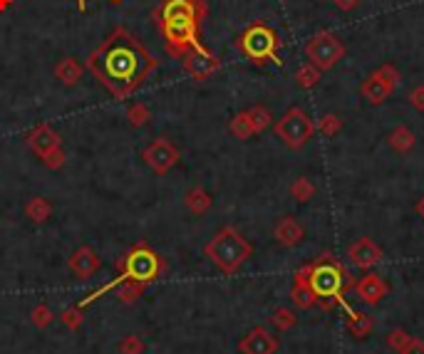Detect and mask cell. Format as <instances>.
<instances>
[{"instance_id":"1","label":"cell","mask_w":424,"mask_h":354,"mask_svg":"<svg viewBox=\"0 0 424 354\" xmlns=\"http://www.w3.org/2000/svg\"><path fill=\"white\" fill-rule=\"evenodd\" d=\"M85 67L114 99H129L159 70V60L129 28L119 25L87 55Z\"/></svg>"},{"instance_id":"2","label":"cell","mask_w":424,"mask_h":354,"mask_svg":"<svg viewBox=\"0 0 424 354\" xmlns=\"http://www.w3.org/2000/svg\"><path fill=\"white\" fill-rule=\"evenodd\" d=\"M206 18V0H162L154 11V23L164 35V47L172 57L201 47V23Z\"/></svg>"},{"instance_id":"3","label":"cell","mask_w":424,"mask_h":354,"mask_svg":"<svg viewBox=\"0 0 424 354\" xmlns=\"http://www.w3.org/2000/svg\"><path fill=\"white\" fill-rule=\"evenodd\" d=\"M253 255V245L243 238L233 226H226L206 243V258L216 265L221 273H238L243 263Z\"/></svg>"},{"instance_id":"4","label":"cell","mask_w":424,"mask_h":354,"mask_svg":"<svg viewBox=\"0 0 424 354\" xmlns=\"http://www.w3.org/2000/svg\"><path fill=\"white\" fill-rule=\"evenodd\" d=\"M238 50L248 57L256 65H263V62H273V65H281V37L266 23H253L243 30L241 40H238Z\"/></svg>"},{"instance_id":"5","label":"cell","mask_w":424,"mask_h":354,"mask_svg":"<svg viewBox=\"0 0 424 354\" xmlns=\"http://www.w3.org/2000/svg\"><path fill=\"white\" fill-rule=\"evenodd\" d=\"M305 270H308V275H305L308 285L318 295V300H335L338 303L340 293L345 288V278H350V275H345L343 265L333 260V255H323L315 263L305 265Z\"/></svg>"},{"instance_id":"6","label":"cell","mask_w":424,"mask_h":354,"mask_svg":"<svg viewBox=\"0 0 424 354\" xmlns=\"http://www.w3.org/2000/svg\"><path fill=\"white\" fill-rule=\"evenodd\" d=\"M318 132L315 129V122L305 114L300 106H293L276 122V137L281 139L288 149H300L313 139V134Z\"/></svg>"},{"instance_id":"7","label":"cell","mask_w":424,"mask_h":354,"mask_svg":"<svg viewBox=\"0 0 424 354\" xmlns=\"http://www.w3.org/2000/svg\"><path fill=\"white\" fill-rule=\"evenodd\" d=\"M28 147L35 152V157H40V161L47 169L57 171L65 164V152H62V137L50 127V124H37L35 129L25 134Z\"/></svg>"},{"instance_id":"8","label":"cell","mask_w":424,"mask_h":354,"mask_svg":"<svg viewBox=\"0 0 424 354\" xmlns=\"http://www.w3.org/2000/svg\"><path fill=\"white\" fill-rule=\"evenodd\" d=\"M117 270L124 275V280H139V283H149L159 275L162 270V260L157 253L147 248V245H134L122 260H117Z\"/></svg>"},{"instance_id":"9","label":"cell","mask_w":424,"mask_h":354,"mask_svg":"<svg viewBox=\"0 0 424 354\" xmlns=\"http://www.w3.org/2000/svg\"><path fill=\"white\" fill-rule=\"evenodd\" d=\"M305 57H308L310 65L318 67L320 72L333 70L345 57V45L333 32H315V35L305 42Z\"/></svg>"},{"instance_id":"10","label":"cell","mask_w":424,"mask_h":354,"mask_svg":"<svg viewBox=\"0 0 424 354\" xmlns=\"http://www.w3.org/2000/svg\"><path fill=\"white\" fill-rule=\"evenodd\" d=\"M397 85H399L397 67L394 65H379L377 70L370 72V75L365 77L363 87H360V94H363L370 104L377 106V104H382V102L387 99L394 90H397Z\"/></svg>"},{"instance_id":"11","label":"cell","mask_w":424,"mask_h":354,"mask_svg":"<svg viewBox=\"0 0 424 354\" xmlns=\"http://www.w3.org/2000/svg\"><path fill=\"white\" fill-rule=\"evenodd\" d=\"M179 60H182L184 72L196 82L208 80V77H213L218 70H221V60H218V57L204 45L194 47V50H187Z\"/></svg>"},{"instance_id":"12","label":"cell","mask_w":424,"mask_h":354,"mask_svg":"<svg viewBox=\"0 0 424 354\" xmlns=\"http://www.w3.org/2000/svg\"><path fill=\"white\" fill-rule=\"evenodd\" d=\"M141 159H144V164H147L154 173L162 176V173H169L177 166L182 154H179V149L174 147L169 139L162 137V139H154V142L141 152Z\"/></svg>"},{"instance_id":"13","label":"cell","mask_w":424,"mask_h":354,"mask_svg":"<svg viewBox=\"0 0 424 354\" xmlns=\"http://www.w3.org/2000/svg\"><path fill=\"white\" fill-rule=\"evenodd\" d=\"M238 349H241V354H276L278 352V337H273L268 329L256 327L241 339Z\"/></svg>"},{"instance_id":"14","label":"cell","mask_w":424,"mask_h":354,"mask_svg":"<svg viewBox=\"0 0 424 354\" xmlns=\"http://www.w3.org/2000/svg\"><path fill=\"white\" fill-rule=\"evenodd\" d=\"M387 293H389L387 283H384L382 275L377 273H367L365 278H360L358 283H355V295H358L365 305H377Z\"/></svg>"},{"instance_id":"15","label":"cell","mask_w":424,"mask_h":354,"mask_svg":"<svg viewBox=\"0 0 424 354\" xmlns=\"http://www.w3.org/2000/svg\"><path fill=\"white\" fill-rule=\"evenodd\" d=\"M348 255H350V260L358 265V268L367 270V268H372V265H377L379 260H382V248H379L375 240L360 238L348 248Z\"/></svg>"},{"instance_id":"16","label":"cell","mask_w":424,"mask_h":354,"mask_svg":"<svg viewBox=\"0 0 424 354\" xmlns=\"http://www.w3.org/2000/svg\"><path fill=\"white\" fill-rule=\"evenodd\" d=\"M67 265H70L72 275H77V278H90V275H95L97 270H100L102 260L90 245H80V248L70 255V263Z\"/></svg>"},{"instance_id":"17","label":"cell","mask_w":424,"mask_h":354,"mask_svg":"<svg viewBox=\"0 0 424 354\" xmlns=\"http://www.w3.org/2000/svg\"><path fill=\"white\" fill-rule=\"evenodd\" d=\"M273 236H276V240L281 245L293 248V245H298L300 240H303V226H300L293 216H283L281 221L276 223V228H273Z\"/></svg>"},{"instance_id":"18","label":"cell","mask_w":424,"mask_h":354,"mask_svg":"<svg viewBox=\"0 0 424 354\" xmlns=\"http://www.w3.org/2000/svg\"><path fill=\"white\" fill-rule=\"evenodd\" d=\"M85 70L87 67L82 65L77 57H62L60 62L55 65V80L60 82V85H65V87H75V85H80V80H82V75H85Z\"/></svg>"},{"instance_id":"19","label":"cell","mask_w":424,"mask_h":354,"mask_svg":"<svg viewBox=\"0 0 424 354\" xmlns=\"http://www.w3.org/2000/svg\"><path fill=\"white\" fill-rule=\"evenodd\" d=\"M305 275H308L305 268L295 273V285H293V290H290V298H293V303L298 305V307L308 310V307H315L320 300H318V295L313 293V288L308 285V278H305Z\"/></svg>"},{"instance_id":"20","label":"cell","mask_w":424,"mask_h":354,"mask_svg":"<svg viewBox=\"0 0 424 354\" xmlns=\"http://www.w3.org/2000/svg\"><path fill=\"white\" fill-rule=\"evenodd\" d=\"M228 132H231L236 139H241V142L256 137V129H253V122H251V114H248V109L238 111V114L233 116L231 122H228Z\"/></svg>"},{"instance_id":"21","label":"cell","mask_w":424,"mask_h":354,"mask_svg":"<svg viewBox=\"0 0 424 354\" xmlns=\"http://www.w3.org/2000/svg\"><path fill=\"white\" fill-rule=\"evenodd\" d=\"M387 142L397 154H407V152H412V149H414V142H417V139H414L412 129L397 127V129H392V132H389Z\"/></svg>"},{"instance_id":"22","label":"cell","mask_w":424,"mask_h":354,"mask_svg":"<svg viewBox=\"0 0 424 354\" xmlns=\"http://www.w3.org/2000/svg\"><path fill=\"white\" fill-rule=\"evenodd\" d=\"M184 206H187L194 216H201V213H206L208 208H211V196H208L204 188L196 186V188H192L187 196H184Z\"/></svg>"},{"instance_id":"23","label":"cell","mask_w":424,"mask_h":354,"mask_svg":"<svg viewBox=\"0 0 424 354\" xmlns=\"http://www.w3.org/2000/svg\"><path fill=\"white\" fill-rule=\"evenodd\" d=\"M50 213H52L50 201L42 196H33L30 201L25 203V216L30 218L33 223H45L47 218H50Z\"/></svg>"},{"instance_id":"24","label":"cell","mask_w":424,"mask_h":354,"mask_svg":"<svg viewBox=\"0 0 424 354\" xmlns=\"http://www.w3.org/2000/svg\"><path fill=\"white\" fill-rule=\"evenodd\" d=\"M318 82H320V70L310 65V62H305V65H300L298 70H295V85H298L300 90H313Z\"/></svg>"},{"instance_id":"25","label":"cell","mask_w":424,"mask_h":354,"mask_svg":"<svg viewBox=\"0 0 424 354\" xmlns=\"http://www.w3.org/2000/svg\"><path fill=\"white\" fill-rule=\"evenodd\" d=\"M126 119H129L131 127H144V124H149V119H152V111H149V106L144 104V102H134V104H129V109H126Z\"/></svg>"},{"instance_id":"26","label":"cell","mask_w":424,"mask_h":354,"mask_svg":"<svg viewBox=\"0 0 424 354\" xmlns=\"http://www.w3.org/2000/svg\"><path fill=\"white\" fill-rule=\"evenodd\" d=\"M350 332L355 334L358 339H363V337H367L370 332H372V319L367 317V315H360V312H353L350 310Z\"/></svg>"},{"instance_id":"27","label":"cell","mask_w":424,"mask_h":354,"mask_svg":"<svg viewBox=\"0 0 424 354\" xmlns=\"http://www.w3.org/2000/svg\"><path fill=\"white\" fill-rule=\"evenodd\" d=\"M290 196H293L298 203H308L310 198L315 196V186H313V181H308V178H305V176L295 178L293 186H290Z\"/></svg>"},{"instance_id":"28","label":"cell","mask_w":424,"mask_h":354,"mask_svg":"<svg viewBox=\"0 0 424 354\" xmlns=\"http://www.w3.org/2000/svg\"><path fill=\"white\" fill-rule=\"evenodd\" d=\"M248 114H251V122H253V129H256V134H261V132H266L268 129V124H271V111L266 109L263 104H256V106H251L248 109Z\"/></svg>"},{"instance_id":"29","label":"cell","mask_w":424,"mask_h":354,"mask_svg":"<svg viewBox=\"0 0 424 354\" xmlns=\"http://www.w3.org/2000/svg\"><path fill=\"white\" fill-rule=\"evenodd\" d=\"M117 298H122L124 303H131L134 298H139L141 290H144V283H139V280H122L119 285H117Z\"/></svg>"},{"instance_id":"30","label":"cell","mask_w":424,"mask_h":354,"mask_svg":"<svg viewBox=\"0 0 424 354\" xmlns=\"http://www.w3.org/2000/svg\"><path fill=\"white\" fill-rule=\"evenodd\" d=\"M273 324H276L281 332H285V329H290V327H295V322H298V317L293 315V310H288V307H278V310H273Z\"/></svg>"},{"instance_id":"31","label":"cell","mask_w":424,"mask_h":354,"mask_svg":"<svg viewBox=\"0 0 424 354\" xmlns=\"http://www.w3.org/2000/svg\"><path fill=\"white\" fill-rule=\"evenodd\" d=\"M340 127H343V122H340V116L338 114H325L323 119H320L318 124H315V129H318L323 137H335V134L340 132Z\"/></svg>"},{"instance_id":"32","label":"cell","mask_w":424,"mask_h":354,"mask_svg":"<svg viewBox=\"0 0 424 354\" xmlns=\"http://www.w3.org/2000/svg\"><path fill=\"white\" fill-rule=\"evenodd\" d=\"M119 352H122V354H141V352H144V344H141V339H139V337H134V334H129V337L122 339Z\"/></svg>"},{"instance_id":"33","label":"cell","mask_w":424,"mask_h":354,"mask_svg":"<svg viewBox=\"0 0 424 354\" xmlns=\"http://www.w3.org/2000/svg\"><path fill=\"white\" fill-rule=\"evenodd\" d=\"M33 319H35L37 327H47V324L52 322L50 307H47V305H40V307H35V310H33Z\"/></svg>"},{"instance_id":"34","label":"cell","mask_w":424,"mask_h":354,"mask_svg":"<svg viewBox=\"0 0 424 354\" xmlns=\"http://www.w3.org/2000/svg\"><path fill=\"white\" fill-rule=\"evenodd\" d=\"M409 339H412V337H409L407 332H402V329H392V332H389V337H387V344L399 352V349H402L404 344L409 342Z\"/></svg>"},{"instance_id":"35","label":"cell","mask_w":424,"mask_h":354,"mask_svg":"<svg viewBox=\"0 0 424 354\" xmlns=\"http://www.w3.org/2000/svg\"><path fill=\"white\" fill-rule=\"evenodd\" d=\"M409 104H412L414 109L424 111V85L414 87V90L409 92Z\"/></svg>"},{"instance_id":"36","label":"cell","mask_w":424,"mask_h":354,"mask_svg":"<svg viewBox=\"0 0 424 354\" xmlns=\"http://www.w3.org/2000/svg\"><path fill=\"white\" fill-rule=\"evenodd\" d=\"M399 354H424V342H419V339L412 337L402 349H399Z\"/></svg>"},{"instance_id":"37","label":"cell","mask_w":424,"mask_h":354,"mask_svg":"<svg viewBox=\"0 0 424 354\" xmlns=\"http://www.w3.org/2000/svg\"><path fill=\"white\" fill-rule=\"evenodd\" d=\"M335 6L340 8V11H345V13H350V11H355V8L360 6V0H333Z\"/></svg>"},{"instance_id":"38","label":"cell","mask_w":424,"mask_h":354,"mask_svg":"<svg viewBox=\"0 0 424 354\" xmlns=\"http://www.w3.org/2000/svg\"><path fill=\"white\" fill-rule=\"evenodd\" d=\"M414 208H417V213H419V218H422V221H424V196H422V198H419V201H417V206H414Z\"/></svg>"},{"instance_id":"39","label":"cell","mask_w":424,"mask_h":354,"mask_svg":"<svg viewBox=\"0 0 424 354\" xmlns=\"http://www.w3.org/2000/svg\"><path fill=\"white\" fill-rule=\"evenodd\" d=\"M13 6V0H0V13L3 11H8V8Z\"/></svg>"},{"instance_id":"40","label":"cell","mask_w":424,"mask_h":354,"mask_svg":"<svg viewBox=\"0 0 424 354\" xmlns=\"http://www.w3.org/2000/svg\"><path fill=\"white\" fill-rule=\"evenodd\" d=\"M77 8H80V13H85V8H87V0H77Z\"/></svg>"},{"instance_id":"41","label":"cell","mask_w":424,"mask_h":354,"mask_svg":"<svg viewBox=\"0 0 424 354\" xmlns=\"http://www.w3.org/2000/svg\"><path fill=\"white\" fill-rule=\"evenodd\" d=\"M112 3H119V0H112Z\"/></svg>"}]
</instances>
